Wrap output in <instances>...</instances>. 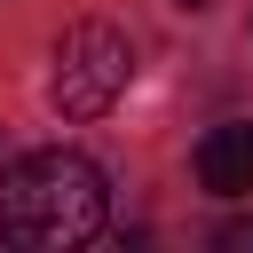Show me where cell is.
I'll return each instance as SVG.
<instances>
[{
  "label": "cell",
  "instance_id": "obj_1",
  "mask_svg": "<svg viewBox=\"0 0 253 253\" xmlns=\"http://www.w3.org/2000/svg\"><path fill=\"white\" fill-rule=\"evenodd\" d=\"M103 213H111L103 166L79 150H32L0 174V237L8 245L63 253V245H87L103 229Z\"/></svg>",
  "mask_w": 253,
  "mask_h": 253
},
{
  "label": "cell",
  "instance_id": "obj_2",
  "mask_svg": "<svg viewBox=\"0 0 253 253\" xmlns=\"http://www.w3.org/2000/svg\"><path fill=\"white\" fill-rule=\"evenodd\" d=\"M126 79H134V40L119 32V24H71L63 40H55V71H47V103L63 111V119H103L119 95H126Z\"/></svg>",
  "mask_w": 253,
  "mask_h": 253
},
{
  "label": "cell",
  "instance_id": "obj_3",
  "mask_svg": "<svg viewBox=\"0 0 253 253\" xmlns=\"http://www.w3.org/2000/svg\"><path fill=\"white\" fill-rule=\"evenodd\" d=\"M198 182H206L213 198H245V190H253V119L206 126V142H198Z\"/></svg>",
  "mask_w": 253,
  "mask_h": 253
},
{
  "label": "cell",
  "instance_id": "obj_4",
  "mask_svg": "<svg viewBox=\"0 0 253 253\" xmlns=\"http://www.w3.org/2000/svg\"><path fill=\"white\" fill-rule=\"evenodd\" d=\"M213 245H221V253H253V221H221Z\"/></svg>",
  "mask_w": 253,
  "mask_h": 253
},
{
  "label": "cell",
  "instance_id": "obj_5",
  "mask_svg": "<svg viewBox=\"0 0 253 253\" xmlns=\"http://www.w3.org/2000/svg\"><path fill=\"white\" fill-rule=\"evenodd\" d=\"M174 8H206V0H174Z\"/></svg>",
  "mask_w": 253,
  "mask_h": 253
}]
</instances>
